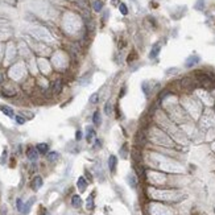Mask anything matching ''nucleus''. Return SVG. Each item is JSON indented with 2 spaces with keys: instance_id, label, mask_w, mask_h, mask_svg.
Returning <instances> with one entry per match:
<instances>
[{
  "instance_id": "nucleus-4",
  "label": "nucleus",
  "mask_w": 215,
  "mask_h": 215,
  "mask_svg": "<svg viewBox=\"0 0 215 215\" xmlns=\"http://www.w3.org/2000/svg\"><path fill=\"white\" fill-rule=\"evenodd\" d=\"M52 90H53V93L60 94L62 91V79H56L52 85Z\"/></svg>"
},
{
  "instance_id": "nucleus-8",
  "label": "nucleus",
  "mask_w": 215,
  "mask_h": 215,
  "mask_svg": "<svg viewBox=\"0 0 215 215\" xmlns=\"http://www.w3.org/2000/svg\"><path fill=\"white\" fill-rule=\"evenodd\" d=\"M37 151L38 153H42V155H46L48 151H49V145H48L46 143H40V144H37Z\"/></svg>"
},
{
  "instance_id": "nucleus-1",
  "label": "nucleus",
  "mask_w": 215,
  "mask_h": 215,
  "mask_svg": "<svg viewBox=\"0 0 215 215\" xmlns=\"http://www.w3.org/2000/svg\"><path fill=\"white\" fill-rule=\"evenodd\" d=\"M27 157H28L30 161H36V160L38 159V151H37V148H33V147L28 148V151H27Z\"/></svg>"
},
{
  "instance_id": "nucleus-3",
  "label": "nucleus",
  "mask_w": 215,
  "mask_h": 215,
  "mask_svg": "<svg viewBox=\"0 0 215 215\" xmlns=\"http://www.w3.org/2000/svg\"><path fill=\"white\" fill-rule=\"evenodd\" d=\"M116 166H117V159H116V156L111 155V156H109V159H108V168L113 173L116 170Z\"/></svg>"
},
{
  "instance_id": "nucleus-23",
  "label": "nucleus",
  "mask_w": 215,
  "mask_h": 215,
  "mask_svg": "<svg viewBox=\"0 0 215 215\" xmlns=\"http://www.w3.org/2000/svg\"><path fill=\"white\" fill-rule=\"evenodd\" d=\"M82 137H83V133H82V131H79V129H78L77 132H75V140H77V141H79V140H82Z\"/></svg>"
},
{
  "instance_id": "nucleus-14",
  "label": "nucleus",
  "mask_w": 215,
  "mask_h": 215,
  "mask_svg": "<svg viewBox=\"0 0 215 215\" xmlns=\"http://www.w3.org/2000/svg\"><path fill=\"white\" fill-rule=\"evenodd\" d=\"M93 123L95 125H100V123H102V119H100V112L99 111H95L94 115H93Z\"/></svg>"
},
{
  "instance_id": "nucleus-11",
  "label": "nucleus",
  "mask_w": 215,
  "mask_h": 215,
  "mask_svg": "<svg viewBox=\"0 0 215 215\" xmlns=\"http://www.w3.org/2000/svg\"><path fill=\"white\" fill-rule=\"evenodd\" d=\"M33 203H34V198H30V199L27 202V203L24 205L23 211H21V213H23V214H28V213L30 211V207H32V205H33Z\"/></svg>"
},
{
  "instance_id": "nucleus-19",
  "label": "nucleus",
  "mask_w": 215,
  "mask_h": 215,
  "mask_svg": "<svg viewBox=\"0 0 215 215\" xmlns=\"http://www.w3.org/2000/svg\"><path fill=\"white\" fill-rule=\"evenodd\" d=\"M119 10H120V12L123 15H128V8H127V6L124 3H121V4H119Z\"/></svg>"
},
{
  "instance_id": "nucleus-28",
  "label": "nucleus",
  "mask_w": 215,
  "mask_h": 215,
  "mask_svg": "<svg viewBox=\"0 0 215 215\" xmlns=\"http://www.w3.org/2000/svg\"><path fill=\"white\" fill-rule=\"evenodd\" d=\"M3 81H4V77H3V74H0V85L3 83Z\"/></svg>"
},
{
  "instance_id": "nucleus-12",
  "label": "nucleus",
  "mask_w": 215,
  "mask_h": 215,
  "mask_svg": "<svg viewBox=\"0 0 215 215\" xmlns=\"http://www.w3.org/2000/svg\"><path fill=\"white\" fill-rule=\"evenodd\" d=\"M46 159H48L49 162H56L57 160L60 159V155L57 152H49V153H48V156H46Z\"/></svg>"
},
{
  "instance_id": "nucleus-27",
  "label": "nucleus",
  "mask_w": 215,
  "mask_h": 215,
  "mask_svg": "<svg viewBox=\"0 0 215 215\" xmlns=\"http://www.w3.org/2000/svg\"><path fill=\"white\" fill-rule=\"evenodd\" d=\"M112 4L113 6H119V0H112Z\"/></svg>"
},
{
  "instance_id": "nucleus-25",
  "label": "nucleus",
  "mask_w": 215,
  "mask_h": 215,
  "mask_svg": "<svg viewBox=\"0 0 215 215\" xmlns=\"http://www.w3.org/2000/svg\"><path fill=\"white\" fill-rule=\"evenodd\" d=\"M100 147H102V141L96 139V140H95V148H100Z\"/></svg>"
},
{
  "instance_id": "nucleus-16",
  "label": "nucleus",
  "mask_w": 215,
  "mask_h": 215,
  "mask_svg": "<svg viewBox=\"0 0 215 215\" xmlns=\"http://www.w3.org/2000/svg\"><path fill=\"white\" fill-rule=\"evenodd\" d=\"M104 112H106V115H108V116L112 113V103L109 102V100L106 102V104H104Z\"/></svg>"
},
{
  "instance_id": "nucleus-29",
  "label": "nucleus",
  "mask_w": 215,
  "mask_h": 215,
  "mask_svg": "<svg viewBox=\"0 0 215 215\" xmlns=\"http://www.w3.org/2000/svg\"><path fill=\"white\" fill-rule=\"evenodd\" d=\"M45 215H50V214H45Z\"/></svg>"
},
{
  "instance_id": "nucleus-13",
  "label": "nucleus",
  "mask_w": 215,
  "mask_h": 215,
  "mask_svg": "<svg viewBox=\"0 0 215 215\" xmlns=\"http://www.w3.org/2000/svg\"><path fill=\"white\" fill-rule=\"evenodd\" d=\"M0 109L3 111V113H6L7 116H10V117H13V109H12L11 107H7V106H0Z\"/></svg>"
},
{
  "instance_id": "nucleus-2",
  "label": "nucleus",
  "mask_w": 215,
  "mask_h": 215,
  "mask_svg": "<svg viewBox=\"0 0 215 215\" xmlns=\"http://www.w3.org/2000/svg\"><path fill=\"white\" fill-rule=\"evenodd\" d=\"M199 62V57L198 56H190L189 58L186 60V62H185V66L186 67H193L194 65H197Z\"/></svg>"
},
{
  "instance_id": "nucleus-10",
  "label": "nucleus",
  "mask_w": 215,
  "mask_h": 215,
  "mask_svg": "<svg viewBox=\"0 0 215 215\" xmlns=\"http://www.w3.org/2000/svg\"><path fill=\"white\" fill-rule=\"evenodd\" d=\"M93 10L95 12H100L103 10V2L102 0H95V2H93Z\"/></svg>"
},
{
  "instance_id": "nucleus-6",
  "label": "nucleus",
  "mask_w": 215,
  "mask_h": 215,
  "mask_svg": "<svg viewBox=\"0 0 215 215\" xmlns=\"http://www.w3.org/2000/svg\"><path fill=\"white\" fill-rule=\"evenodd\" d=\"M71 205H73V207H75V209H79L81 206H82V198L78 194L75 195H73L71 197Z\"/></svg>"
},
{
  "instance_id": "nucleus-21",
  "label": "nucleus",
  "mask_w": 215,
  "mask_h": 215,
  "mask_svg": "<svg viewBox=\"0 0 215 215\" xmlns=\"http://www.w3.org/2000/svg\"><path fill=\"white\" fill-rule=\"evenodd\" d=\"M23 207H24V205H23V201H21L20 198L16 201V209L19 210V211H23Z\"/></svg>"
},
{
  "instance_id": "nucleus-7",
  "label": "nucleus",
  "mask_w": 215,
  "mask_h": 215,
  "mask_svg": "<svg viewBox=\"0 0 215 215\" xmlns=\"http://www.w3.org/2000/svg\"><path fill=\"white\" fill-rule=\"evenodd\" d=\"M94 139H95V131H94V128L87 127V128H86V140L89 143H91Z\"/></svg>"
},
{
  "instance_id": "nucleus-5",
  "label": "nucleus",
  "mask_w": 215,
  "mask_h": 215,
  "mask_svg": "<svg viewBox=\"0 0 215 215\" xmlns=\"http://www.w3.org/2000/svg\"><path fill=\"white\" fill-rule=\"evenodd\" d=\"M42 178L40 177V175H36V177L33 178V181H32V189L33 190H38L41 186H42Z\"/></svg>"
},
{
  "instance_id": "nucleus-22",
  "label": "nucleus",
  "mask_w": 215,
  "mask_h": 215,
  "mask_svg": "<svg viewBox=\"0 0 215 215\" xmlns=\"http://www.w3.org/2000/svg\"><path fill=\"white\" fill-rule=\"evenodd\" d=\"M203 6H205L203 0H198L197 4H195V10H203Z\"/></svg>"
},
{
  "instance_id": "nucleus-26",
  "label": "nucleus",
  "mask_w": 215,
  "mask_h": 215,
  "mask_svg": "<svg viewBox=\"0 0 215 215\" xmlns=\"http://www.w3.org/2000/svg\"><path fill=\"white\" fill-rule=\"evenodd\" d=\"M6 157H7V151H4V152H3V157H2V160H0V162H2V164H3L4 161H6Z\"/></svg>"
},
{
  "instance_id": "nucleus-20",
  "label": "nucleus",
  "mask_w": 215,
  "mask_h": 215,
  "mask_svg": "<svg viewBox=\"0 0 215 215\" xmlns=\"http://www.w3.org/2000/svg\"><path fill=\"white\" fill-rule=\"evenodd\" d=\"M87 209H89V210L94 209V198H93V195H90L89 198H87Z\"/></svg>"
},
{
  "instance_id": "nucleus-18",
  "label": "nucleus",
  "mask_w": 215,
  "mask_h": 215,
  "mask_svg": "<svg viewBox=\"0 0 215 215\" xmlns=\"http://www.w3.org/2000/svg\"><path fill=\"white\" fill-rule=\"evenodd\" d=\"M128 182H129V185L132 186V187H136V186H137V181H136V177H132V174L128 175Z\"/></svg>"
},
{
  "instance_id": "nucleus-9",
  "label": "nucleus",
  "mask_w": 215,
  "mask_h": 215,
  "mask_svg": "<svg viewBox=\"0 0 215 215\" xmlns=\"http://www.w3.org/2000/svg\"><path fill=\"white\" fill-rule=\"evenodd\" d=\"M77 186H78V189H79L81 191H85L86 187H87V181L83 177H79V178H78V181H77Z\"/></svg>"
},
{
  "instance_id": "nucleus-17",
  "label": "nucleus",
  "mask_w": 215,
  "mask_h": 215,
  "mask_svg": "<svg viewBox=\"0 0 215 215\" xmlns=\"http://www.w3.org/2000/svg\"><path fill=\"white\" fill-rule=\"evenodd\" d=\"M99 102V94L98 93H95V94H93L90 96V103L91 104H96Z\"/></svg>"
},
{
  "instance_id": "nucleus-24",
  "label": "nucleus",
  "mask_w": 215,
  "mask_h": 215,
  "mask_svg": "<svg viewBox=\"0 0 215 215\" xmlns=\"http://www.w3.org/2000/svg\"><path fill=\"white\" fill-rule=\"evenodd\" d=\"M15 119H16V121L19 123V124H24V123H25V119H24V117H21V116H19V115L15 116Z\"/></svg>"
},
{
  "instance_id": "nucleus-15",
  "label": "nucleus",
  "mask_w": 215,
  "mask_h": 215,
  "mask_svg": "<svg viewBox=\"0 0 215 215\" xmlns=\"http://www.w3.org/2000/svg\"><path fill=\"white\" fill-rule=\"evenodd\" d=\"M159 53H160V45L156 44V45L152 48V52H151V54H149V57H151V58H155V57L159 56Z\"/></svg>"
}]
</instances>
